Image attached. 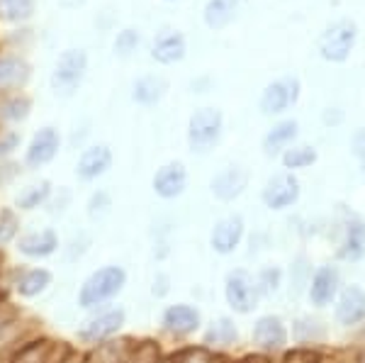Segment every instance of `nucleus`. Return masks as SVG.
<instances>
[{
    "label": "nucleus",
    "mask_w": 365,
    "mask_h": 363,
    "mask_svg": "<svg viewBox=\"0 0 365 363\" xmlns=\"http://www.w3.org/2000/svg\"><path fill=\"white\" fill-rule=\"evenodd\" d=\"M322 122H324V125H331V127L341 125V122H344V110H341V108H327L322 113Z\"/></svg>",
    "instance_id": "50"
},
{
    "label": "nucleus",
    "mask_w": 365,
    "mask_h": 363,
    "mask_svg": "<svg viewBox=\"0 0 365 363\" xmlns=\"http://www.w3.org/2000/svg\"><path fill=\"white\" fill-rule=\"evenodd\" d=\"M356 363H365V349L356 354Z\"/></svg>",
    "instance_id": "55"
},
{
    "label": "nucleus",
    "mask_w": 365,
    "mask_h": 363,
    "mask_svg": "<svg viewBox=\"0 0 365 363\" xmlns=\"http://www.w3.org/2000/svg\"><path fill=\"white\" fill-rule=\"evenodd\" d=\"M66 363H88V351L86 349H73Z\"/></svg>",
    "instance_id": "51"
},
{
    "label": "nucleus",
    "mask_w": 365,
    "mask_h": 363,
    "mask_svg": "<svg viewBox=\"0 0 365 363\" xmlns=\"http://www.w3.org/2000/svg\"><path fill=\"white\" fill-rule=\"evenodd\" d=\"M22 144V134L20 130H0V161H8L10 156L20 149Z\"/></svg>",
    "instance_id": "44"
},
{
    "label": "nucleus",
    "mask_w": 365,
    "mask_h": 363,
    "mask_svg": "<svg viewBox=\"0 0 365 363\" xmlns=\"http://www.w3.org/2000/svg\"><path fill=\"white\" fill-rule=\"evenodd\" d=\"M127 285V271L117 263H105V266L96 268L93 273H88L83 283L78 285V295H76V305L86 312L98 310L103 305L117 300L122 290Z\"/></svg>",
    "instance_id": "1"
},
{
    "label": "nucleus",
    "mask_w": 365,
    "mask_h": 363,
    "mask_svg": "<svg viewBox=\"0 0 365 363\" xmlns=\"http://www.w3.org/2000/svg\"><path fill=\"white\" fill-rule=\"evenodd\" d=\"M312 263L304 254H299L295 261H292L290 266V292L292 295H302V292H307V285L312 280Z\"/></svg>",
    "instance_id": "35"
},
{
    "label": "nucleus",
    "mask_w": 365,
    "mask_h": 363,
    "mask_svg": "<svg viewBox=\"0 0 365 363\" xmlns=\"http://www.w3.org/2000/svg\"><path fill=\"white\" fill-rule=\"evenodd\" d=\"M185 51H187L185 37H182V32H178V29H163V32H158L154 39V46H151L154 61L166 63V66L168 63L182 61Z\"/></svg>",
    "instance_id": "23"
},
{
    "label": "nucleus",
    "mask_w": 365,
    "mask_h": 363,
    "mask_svg": "<svg viewBox=\"0 0 365 363\" xmlns=\"http://www.w3.org/2000/svg\"><path fill=\"white\" fill-rule=\"evenodd\" d=\"M22 173V166L15 161H0V188H8V185H13L17 178H20Z\"/></svg>",
    "instance_id": "46"
},
{
    "label": "nucleus",
    "mask_w": 365,
    "mask_h": 363,
    "mask_svg": "<svg viewBox=\"0 0 365 363\" xmlns=\"http://www.w3.org/2000/svg\"><path fill=\"white\" fill-rule=\"evenodd\" d=\"M5 271H8V263H5V256L0 251V288H3V278H5Z\"/></svg>",
    "instance_id": "52"
},
{
    "label": "nucleus",
    "mask_w": 365,
    "mask_h": 363,
    "mask_svg": "<svg viewBox=\"0 0 365 363\" xmlns=\"http://www.w3.org/2000/svg\"><path fill=\"white\" fill-rule=\"evenodd\" d=\"M139 42H141L139 29H134V27L122 29V32L117 34V39H115V54L117 56L134 54V51H137V46H139Z\"/></svg>",
    "instance_id": "43"
},
{
    "label": "nucleus",
    "mask_w": 365,
    "mask_h": 363,
    "mask_svg": "<svg viewBox=\"0 0 365 363\" xmlns=\"http://www.w3.org/2000/svg\"><path fill=\"white\" fill-rule=\"evenodd\" d=\"M202 344L205 349L215 351V354H227L229 349H234L239 344V327L234 317L222 315V317L212 319L202 329Z\"/></svg>",
    "instance_id": "21"
},
{
    "label": "nucleus",
    "mask_w": 365,
    "mask_h": 363,
    "mask_svg": "<svg viewBox=\"0 0 365 363\" xmlns=\"http://www.w3.org/2000/svg\"><path fill=\"white\" fill-rule=\"evenodd\" d=\"M351 151L358 161H365V127L356 130V134L351 137Z\"/></svg>",
    "instance_id": "49"
},
{
    "label": "nucleus",
    "mask_w": 365,
    "mask_h": 363,
    "mask_svg": "<svg viewBox=\"0 0 365 363\" xmlns=\"http://www.w3.org/2000/svg\"><path fill=\"white\" fill-rule=\"evenodd\" d=\"M170 288H173V280L166 271H158L154 276V283H151V295L156 297V300H163V297L168 295Z\"/></svg>",
    "instance_id": "47"
},
{
    "label": "nucleus",
    "mask_w": 365,
    "mask_h": 363,
    "mask_svg": "<svg viewBox=\"0 0 365 363\" xmlns=\"http://www.w3.org/2000/svg\"><path fill=\"white\" fill-rule=\"evenodd\" d=\"M290 337L295 342V347H322L329 339L327 322L319 317H312V315H302L292 322Z\"/></svg>",
    "instance_id": "25"
},
{
    "label": "nucleus",
    "mask_w": 365,
    "mask_h": 363,
    "mask_svg": "<svg viewBox=\"0 0 365 363\" xmlns=\"http://www.w3.org/2000/svg\"><path fill=\"white\" fill-rule=\"evenodd\" d=\"M29 113H32V101L22 93H13V96L0 98V125L15 127L25 122Z\"/></svg>",
    "instance_id": "30"
},
{
    "label": "nucleus",
    "mask_w": 365,
    "mask_h": 363,
    "mask_svg": "<svg viewBox=\"0 0 365 363\" xmlns=\"http://www.w3.org/2000/svg\"><path fill=\"white\" fill-rule=\"evenodd\" d=\"M51 193H54V185H51V180H46V178L37 180V183H29L17 193L15 210L17 213H34V210L44 208V205L49 203Z\"/></svg>",
    "instance_id": "27"
},
{
    "label": "nucleus",
    "mask_w": 365,
    "mask_h": 363,
    "mask_svg": "<svg viewBox=\"0 0 365 363\" xmlns=\"http://www.w3.org/2000/svg\"><path fill=\"white\" fill-rule=\"evenodd\" d=\"M137 347V339L134 337H115L108 342L98 344L88 351V363H125L132 354V349Z\"/></svg>",
    "instance_id": "24"
},
{
    "label": "nucleus",
    "mask_w": 365,
    "mask_h": 363,
    "mask_svg": "<svg viewBox=\"0 0 365 363\" xmlns=\"http://www.w3.org/2000/svg\"><path fill=\"white\" fill-rule=\"evenodd\" d=\"M151 188L161 200H175L187 188V168L182 161H168L161 168H156Z\"/></svg>",
    "instance_id": "18"
},
{
    "label": "nucleus",
    "mask_w": 365,
    "mask_h": 363,
    "mask_svg": "<svg viewBox=\"0 0 365 363\" xmlns=\"http://www.w3.org/2000/svg\"><path fill=\"white\" fill-rule=\"evenodd\" d=\"M358 42V25L349 17L344 20L331 22L317 39V49H319V56L324 61L331 63H344L349 61L351 51L356 49Z\"/></svg>",
    "instance_id": "5"
},
{
    "label": "nucleus",
    "mask_w": 365,
    "mask_h": 363,
    "mask_svg": "<svg viewBox=\"0 0 365 363\" xmlns=\"http://www.w3.org/2000/svg\"><path fill=\"white\" fill-rule=\"evenodd\" d=\"M317 363H339V359H336V356H334V354H331V356H329V354H324L322 359L317 361Z\"/></svg>",
    "instance_id": "53"
},
{
    "label": "nucleus",
    "mask_w": 365,
    "mask_h": 363,
    "mask_svg": "<svg viewBox=\"0 0 365 363\" xmlns=\"http://www.w3.org/2000/svg\"><path fill=\"white\" fill-rule=\"evenodd\" d=\"M88 71V56L83 49H66L58 56L54 71H51V91L58 98H71L81 88Z\"/></svg>",
    "instance_id": "7"
},
{
    "label": "nucleus",
    "mask_w": 365,
    "mask_h": 363,
    "mask_svg": "<svg viewBox=\"0 0 365 363\" xmlns=\"http://www.w3.org/2000/svg\"><path fill=\"white\" fill-rule=\"evenodd\" d=\"M156 363H173V359H170V354H168V351H166V354H163L161 359H158Z\"/></svg>",
    "instance_id": "54"
},
{
    "label": "nucleus",
    "mask_w": 365,
    "mask_h": 363,
    "mask_svg": "<svg viewBox=\"0 0 365 363\" xmlns=\"http://www.w3.org/2000/svg\"><path fill=\"white\" fill-rule=\"evenodd\" d=\"M361 171L365 173V161H361Z\"/></svg>",
    "instance_id": "58"
},
{
    "label": "nucleus",
    "mask_w": 365,
    "mask_h": 363,
    "mask_svg": "<svg viewBox=\"0 0 365 363\" xmlns=\"http://www.w3.org/2000/svg\"><path fill=\"white\" fill-rule=\"evenodd\" d=\"M225 132V115L217 108H200L187 120V146L192 154H210Z\"/></svg>",
    "instance_id": "3"
},
{
    "label": "nucleus",
    "mask_w": 365,
    "mask_h": 363,
    "mask_svg": "<svg viewBox=\"0 0 365 363\" xmlns=\"http://www.w3.org/2000/svg\"><path fill=\"white\" fill-rule=\"evenodd\" d=\"M20 232H22L20 213L15 208H8V205H0V251H5L10 244H15Z\"/></svg>",
    "instance_id": "34"
},
{
    "label": "nucleus",
    "mask_w": 365,
    "mask_h": 363,
    "mask_svg": "<svg viewBox=\"0 0 365 363\" xmlns=\"http://www.w3.org/2000/svg\"><path fill=\"white\" fill-rule=\"evenodd\" d=\"M51 285H54V271L46 266H8L3 278V288L20 300H37Z\"/></svg>",
    "instance_id": "4"
},
{
    "label": "nucleus",
    "mask_w": 365,
    "mask_h": 363,
    "mask_svg": "<svg viewBox=\"0 0 365 363\" xmlns=\"http://www.w3.org/2000/svg\"><path fill=\"white\" fill-rule=\"evenodd\" d=\"M51 344H54V337H49L46 332H39V334H34L32 339H27V342L10 356L8 363H44Z\"/></svg>",
    "instance_id": "29"
},
{
    "label": "nucleus",
    "mask_w": 365,
    "mask_h": 363,
    "mask_svg": "<svg viewBox=\"0 0 365 363\" xmlns=\"http://www.w3.org/2000/svg\"><path fill=\"white\" fill-rule=\"evenodd\" d=\"M317 159H319V154H317V149L309 144H292L280 154L282 168L290 171V173L302 171V168H309L312 163H317Z\"/></svg>",
    "instance_id": "33"
},
{
    "label": "nucleus",
    "mask_w": 365,
    "mask_h": 363,
    "mask_svg": "<svg viewBox=\"0 0 365 363\" xmlns=\"http://www.w3.org/2000/svg\"><path fill=\"white\" fill-rule=\"evenodd\" d=\"M239 0H207L202 10L205 25L210 29H225L237 17Z\"/></svg>",
    "instance_id": "32"
},
{
    "label": "nucleus",
    "mask_w": 365,
    "mask_h": 363,
    "mask_svg": "<svg viewBox=\"0 0 365 363\" xmlns=\"http://www.w3.org/2000/svg\"><path fill=\"white\" fill-rule=\"evenodd\" d=\"M76 347L68 342H63V339H54V344H51L49 354H46L44 363H66V359L71 356V351H73Z\"/></svg>",
    "instance_id": "45"
},
{
    "label": "nucleus",
    "mask_w": 365,
    "mask_h": 363,
    "mask_svg": "<svg viewBox=\"0 0 365 363\" xmlns=\"http://www.w3.org/2000/svg\"><path fill=\"white\" fill-rule=\"evenodd\" d=\"M5 295H8V290H5V288H0V297H5Z\"/></svg>",
    "instance_id": "56"
},
{
    "label": "nucleus",
    "mask_w": 365,
    "mask_h": 363,
    "mask_svg": "<svg viewBox=\"0 0 365 363\" xmlns=\"http://www.w3.org/2000/svg\"><path fill=\"white\" fill-rule=\"evenodd\" d=\"M166 354L158 339H137V347L132 349L129 359L125 363H156Z\"/></svg>",
    "instance_id": "36"
},
{
    "label": "nucleus",
    "mask_w": 365,
    "mask_h": 363,
    "mask_svg": "<svg viewBox=\"0 0 365 363\" xmlns=\"http://www.w3.org/2000/svg\"><path fill=\"white\" fill-rule=\"evenodd\" d=\"M34 13V0H0V17L10 22L27 20Z\"/></svg>",
    "instance_id": "41"
},
{
    "label": "nucleus",
    "mask_w": 365,
    "mask_h": 363,
    "mask_svg": "<svg viewBox=\"0 0 365 363\" xmlns=\"http://www.w3.org/2000/svg\"><path fill=\"white\" fill-rule=\"evenodd\" d=\"M336 256L349 263L361 261L365 256V220L356 213H344V239Z\"/></svg>",
    "instance_id": "22"
},
{
    "label": "nucleus",
    "mask_w": 365,
    "mask_h": 363,
    "mask_svg": "<svg viewBox=\"0 0 365 363\" xmlns=\"http://www.w3.org/2000/svg\"><path fill=\"white\" fill-rule=\"evenodd\" d=\"M299 93H302V83L297 76H285L263 88L258 108L263 115H282L299 101Z\"/></svg>",
    "instance_id": "11"
},
{
    "label": "nucleus",
    "mask_w": 365,
    "mask_h": 363,
    "mask_svg": "<svg viewBox=\"0 0 365 363\" xmlns=\"http://www.w3.org/2000/svg\"><path fill=\"white\" fill-rule=\"evenodd\" d=\"M93 247V237L88 232H76L66 244H61V254L66 263H78Z\"/></svg>",
    "instance_id": "38"
},
{
    "label": "nucleus",
    "mask_w": 365,
    "mask_h": 363,
    "mask_svg": "<svg viewBox=\"0 0 365 363\" xmlns=\"http://www.w3.org/2000/svg\"><path fill=\"white\" fill-rule=\"evenodd\" d=\"M249 188V171L244 166H225L215 178L210 180L212 195L220 203H234L237 198L244 195V190Z\"/></svg>",
    "instance_id": "20"
},
{
    "label": "nucleus",
    "mask_w": 365,
    "mask_h": 363,
    "mask_svg": "<svg viewBox=\"0 0 365 363\" xmlns=\"http://www.w3.org/2000/svg\"><path fill=\"white\" fill-rule=\"evenodd\" d=\"M251 344L258 354L280 356L290 349V329L280 315H261L251 327Z\"/></svg>",
    "instance_id": "9"
},
{
    "label": "nucleus",
    "mask_w": 365,
    "mask_h": 363,
    "mask_svg": "<svg viewBox=\"0 0 365 363\" xmlns=\"http://www.w3.org/2000/svg\"><path fill=\"white\" fill-rule=\"evenodd\" d=\"M334 319L339 327L353 329L365 324V290L361 285H344L339 297L334 300Z\"/></svg>",
    "instance_id": "16"
},
{
    "label": "nucleus",
    "mask_w": 365,
    "mask_h": 363,
    "mask_svg": "<svg viewBox=\"0 0 365 363\" xmlns=\"http://www.w3.org/2000/svg\"><path fill=\"white\" fill-rule=\"evenodd\" d=\"M113 168V149L108 144H93L81 151L78 163H76V178L83 183L103 178Z\"/></svg>",
    "instance_id": "19"
},
{
    "label": "nucleus",
    "mask_w": 365,
    "mask_h": 363,
    "mask_svg": "<svg viewBox=\"0 0 365 363\" xmlns=\"http://www.w3.org/2000/svg\"><path fill=\"white\" fill-rule=\"evenodd\" d=\"M299 195H302V185H299L297 175L290 171L275 173L273 178L266 180L261 190V200L268 210H287L292 208Z\"/></svg>",
    "instance_id": "14"
},
{
    "label": "nucleus",
    "mask_w": 365,
    "mask_h": 363,
    "mask_svg": "<svg viewBox=\"0 0 365 363\" xmlns=\"http://www.w3.org/2000/svg\"><path fill=\"white\" fill-rule=\"evenodd\" d=\"M246 237V222L241 215H227L220 222H215L210 232V247L220 256H232L241 247Z\"/></svg>",
    "instance_id": "17"
},
{
    "label": "nucleus",
    "mask_w": 365,
    "mask_h": 363,
    "mask_svg": "<svg viewBox=\"0 0 365 363\" xmlns=\"http://www.w3.org/2000/svg\"><path fill=\"white\" fill-rule=\"evenodd\" d=\"M15 251L27 261H46L61 251V237L54 227H39V230L20 232L15 242Z\"/></svg>",
    "instance_id": "10"
},
{
    "label": "nucleus",
    "mask_w": 365,
    "mask_h": 363,
    "mask_svg": "<svg viewBox=\"0 0 365 363\" xmlns=\"http://www.w3.org/2000/svg\"><path fill=\"white\" fill-rule=\"evenodd\" d=\"M110 210H113V195H110V190L105 188H98L91 193V198H88L86 203V215L91 222H98L103 218H108Z\"/></svg>",
    "instance_id": "39"
},
{
    "label": "nucleus",
    "mask_w": 365,
    "mask_h": 363,
    "mask_svg": "<svg viewBox=\"0 0 365 363\" xmlns=\"http://www.w3.org/2000/svg\"><path fill=\"white\" fill-rule=\"evenodd\" d=\"M58 149H61V134H58L56 127L46 125L39 132H34V137L29 139L25 156H22V166L27 171H39V168L49 166L56 159Z\"/></svg>",
    "instance_id": "12"
},
{
    "label": "nucleus",
    "mask_w": 365,
    "mask_h": 363,
    "mask_svg": "<svg viewBox=\"0 0 365 363\" xmlns=\"http://www.w3.org/2000/svg\"><path fill=\"white\" fill-rule=\"evenodd\" d=\"M173 363H212L215 361V351L205 349L202 344H185L173 351H168Z\"/></svg>",
    "instance_id": "37"
},
{
    "label": "nucleus",
    "mask_w": 365,
    "mask_h": 363,
    "mask_svg": "<svg viewBox=\"0 0 365 363\" xmlns=\"http://www.w3.org/2000/svg\"><path fill=\"white\" fill-rule=\"evenodd\" d=\"M256 276L246 268H232L225 276V300L234 315H251L261 302Z\"/></svg>",
    "instance_id": "6"
},
{
    "label": "nucleus",
    "mask_w": 365,
    "mask_h": 363,
    "mask_svg": "<svg viewBox=\"0 0 365 363\" xmlns=\"http://www.w3.org/2000/svg\"><path fill=\"white\" fill-rule=\"evenodd\" d=\"M127 324V310L122 305H103L98 310H91L83 319L76 327V339L83 344V349H93L98 344L108 342V339H115L122 334Z\"/></svg>",
    "instance_id": "2"
},
{
    "label": "nucleus",
    "mask_w": 365,
    "mask_h": 363,
    "mask_svg": "<svg viewBox=\"0 0 365 363\" xmlns=\"http://www.w3.org/2000/svg\"><path fill=\"white\" fill-rule=\"evenodd\" d=\"M166 91H168L166 78H161V76H141L132 86V98H134V103L144 105V108H151V105L161 103Z\"/></svg>",
    "instance_id": "28"
},
{
    "label": "nucleus",
    "mask_w": 365,
    "mask_h": 363,
    "mask_svg": "<svg viewBox=\"0 0 365 363\" xmlns=\"http://www.w3.org/2000/svg\"><path fill=\"white\" fill-rule=\"evenodd\" d=\"M71 203H73V190L66 188V185H61L58 190L51 193V198H49V203L44 205V210L51 220H56V218H63V215H66Z\"/></svg>",
    "instance_id": "42"
},
{
    "label": "nucleus",
    "mask_w": 365,
    "mask_h": 363,
    "mask_svg": "<svg viewBox=\"0 0 365 363\" xmlns=\"http://www.w3.org/2000/svg\"><path fill=\"white\" fill-rule=\"evenodd\" d=\"M29 78V66L17 56H0V93L22 88Z\"/></svg>",
    "instance_id": "31"
},
{
    "label": "nucleus",
    "mask_w": 365,
    "mask_h": 363,
    "mask_svg": "<svg viewBox=\"0 0 365 363\" xmlns=\"http://www.w3.org/2000/svg\"><path fill=\"white\" fill-rule=\"evenodd\" d=\"M256 285L263 297L278 292L282 285V268L280 266H263L261 271L256 273Z\"/></svg>",
    "instance_id": "40"
},
{
    "label": "nucleus",
    "mask_w": 365,
    "mask_h": 363,
    "mask_svg": "<svg viewBox=\"0 0 365 363\" xmlns=\"http://www.w3.org/2000/svg\"><path fill=\"white\" fill-rule=\"evenodd\" d=\"M297 134H299V125H297V120H292V117L275 122V125L266 132V137H263V154L280 156L287 146L295 144Z\"/></svg>",
    "instance_id": "26"
},
{
    "label": "nucleus",
    "mask_w": 365,
    "mask_h": 363,
    "mask_svg": "<svg viewBox=\"0 0 365 363\" xmlns=\"http://www.w3.org/2000/svg\"><path fill=\"white\" fill-rule=\"evenodd\" d=\"M341 288H344V280H341V271L334 263H324L317 266L312 273V280L307 285V297L314 307H329L334 305V300L339 297Z\"/></svg>",
    "instance_id": "13"
},
{
    "label": "nucleus",
    "mask_w": 365,
    "mask_h": 363,
    "mask_svg": "<svg viewBox=\"0 0 365 363\" xmlns=\"http://www.w3.org/2000/svg\"><path fill=\"white\" fill-rule=\"evenodd\" d=\"M158 327H161V334H166L173 342H185L202 332V312L190 302H175L161 312Z\"/></svg>",
    "instance_id": "8"
},
{
    "label": "nucleus",
    "mask_w": 365,
    "mask_h": 363,
    "mask_svg": "<svg viewBox=\"0 0 365 363\" xmlns=\"http://www.w3.org/2000/svg\"><path fill=\"white\" fill-rule=\"evenodd\" d=\"M20 312H25V310H22L20 305H15V302L10 300L8 295L0 297V329H3V327L8 324L10 319H15Z\"/></svg>",
    "instance_id": "48"
},
{
    "label": "nucleus",
    "mask_w": 365,
    "mask_h": 363,
    "mask_svg": "<svg viewBox=\"0 0 365 363\" xmlns=\"http://www.w3.org/2000/svg\"><path fill=\"white\" fill-rule=\"evenodd\" d=\"M361 339H363V349H365V329H363V334H361Z\"/></svg>",
    "instance_id": "57"
},
{
    "label": "nucleus",
    "mask_w": 365,
    "mask_h": 363,
    "mask_svg": "<svg viewBox=\"0 0 365 363\" xmlns=\"http://www.w3.org/2000/svg\"><path fill=\"white\" fill-rule=\"evenodd\" d=\"M39 332H44L42 322L29 317L27 312H20L15 319H10L8 324L0 329V363H8L10 356H13L27 339H32L34 334H39Z\"/></svg>",
    "instance_id": "15"
}]
</instances>
